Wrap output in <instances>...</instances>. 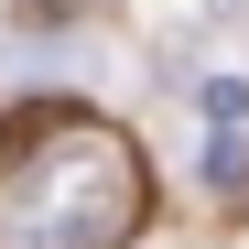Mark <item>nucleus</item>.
Listing matches in <instances>:
<instances>
[{
  "instance_id": "1",
  "label": "nucleus",
  "mask_w": 249,
  "mask_h": 249,
  "mask_svg": "<svg viewBox=\"0 0 249 249\" xmlns=\"http://www.w3.org/2000/svg\"><path fill=\"white\" fill-rule=\"evenodd\" d=\"M130 217H141V174H130V152H119L108 130L65 119L54 152L44 141L11 152V195H0L11 249H119Z\"/></svg>"
}]
</instances>
